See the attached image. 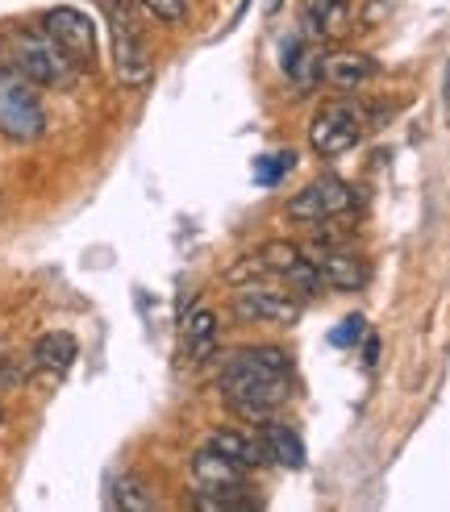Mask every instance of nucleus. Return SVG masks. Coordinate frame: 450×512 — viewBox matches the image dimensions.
Returning <instances> with one entry per match:
<instances>
[{
    "instance_id": "5701e85b",
    "label": "nucleus",
    "mask_w": 450,
    "mask_h": 512,
    "mask_svg": "<svg viewBox=\"0 0 450 512\" xmlns=\"http://www.w3.org/2000/svg\"><path fill=\"white\" fill-rule=\"evenodd\" d=\"M388 5H392V0H371V5L363 9V30H371V25L388 13Z\"/></svg>"
},
{
    "instance_id": "39448f33",
    "label": "nucleus",
    "mask_w": 450,
    "mask_h": 512,
    "mask_svg": "<svg viewBox=\"0 0 450 512\" xmlns=\"http://www.w3.org/2000/svg\"><path fill=\"white\" fill-rule=\"evenodd\" d=\"M367 130H371L367 113L359 105L338 100V105L317 109V117L309 121V146L317 150L321 159H338V155H346V150H355Z\"/></svg>"
},
{
    "instance_id": "423d86ee",
    "label": "nucleus",
    "mask_w": 450,
    "mask_h": 512,
    "mask_svg": "<svg viewBox=\"0 0 450 512\" xmlns=\"http://www.w3.org/2000/svg\"><path fill=\"white\" fill-rule=\"evenodd\" d=\"M355 209V188L342 175H317L288 200V221L296 225H330Z\"/></svg>"
},
{
    "instance_id": "aec40b11",
    "label": "nucleus",
    "mask_w": 450,
    "mask_h": 512,
    "mask_svg": "<svg viewBox=\"0 0 450 512\" xmlns=\"http://www.w3.org/2000/svg\"><path fill=\"white\" fill-rule=\"evenodd\" d=\"M292 167H296V155H292V150H280V155H263V159H255V184L275 188Z\"/></svg>"
},
{
    "instance_id": "f3484780",
    "label": "nucleus",
    "mask_w": 450,
    "mask_h": 512,
    "mask_svg": "<svg viewBox=\"0 0 450 512\" xmlns=\"http://www.w3.org/2000/svg\"><path fill=\"white\" fill-rule=\"evenodd\" d=\"M117 508H130V512H146L155 508V496L146 492V483L138 475H117L113 479V496H109Z\"/></svg>"
},
{
    "instance_id": "9d476101",
    "label": "nucleus",
    "mask_w": 450,
    "mask_h": 512,
    "mask_svg": "<svg viewBox=\"0 0 450 512\" xmlns=\"http://www.w3.org/2000/svg\"><path fill=\"white\" fill-rule=\"evenodd\" d=\"M192 479L200 492H246V467L230 463V458L209 446L192 454Z\"/></svg>"
},
{
    "instance_id": "dca6fc26",
    "label": "nucleus",
    "mask_w": 450,
    "mask_h": 512,
    "mask_svg": "<svg viewBox=\"0 0 450 512\" xmlns=\"http://www.w3.org/2000/svg\"><path fill=\"white\" fill-rule=\"evenodd\" d=\"M217 334H221V329H217V313L209 309V304H200V309L188 313V321H184V346L192 354V363H205V358L213 354Z\"/></svg>"
},
{
    "instance_id": "f8f14e48",
    "label": "nucleus",
    "mask_w": 450,
    "mask_h": 512,
    "mask_svg": "<svg viewBox=\"0 0 450 512\" xmlns=\"http://www.w3.org/2000/svg\"><path fill=\"white\" fill-rule=\"evenodd\" d=\"M259 442H263V450H267L271 463H280V467H288V471H300V467H305V442H300V433H296L288 421L267 417V421H263V433H259Z\"/></svg>"
},
{
    "instance_id": "1a4fd4ad",
    "label": "nucleus",
    "mask_w": 450,
    "mask_h": 512,
    "mask_svg": "<svg viewBox=\"0 0 450 512\" xmlns=\"http://www.w3.org/2000/svg\"><path fill=\"white\" fill-rule=\"evenodd\" d=\"M305 254H309V263L317 267L321 284L330 288V292H359L367 284V263L359 259L355 250H342L334 242H321V246H313Z\"/></svg>"
},
{
    "instance_id": "f03ea898",
    "label": "nucleus",
    "mask_w": 450,
    "mask_h": 512,
    "mask_svg": "<svg viewBox=\"0 0 450 512\" xmlns=\"http://www.w3.org/2000/svg\"><path fill=\"white\" fill-rule=\"evenodd\" d=\"M46 134V109L38 84L17 67H0V138L38 142Z\"/></svg>"
},
{
    "instance_id": "412c9836",
    "label": "nucleus",
    "mask_w": 450,
    "mask_h": 512,
    "mask_svg": "<svg viewBox=\"0 0 450 512\" xmlns=\"http://www.w3.org/2000/svg\"><path fill=\"white\" fill-rule=\"evenodd\" d=\"M138 5L163 25H175V21L188 17V0H138Z\"/></svg>"
},
{
    "instance_id": "4be33fe9",
    "label": "nucleus",
    "mask_w": 450,
    "mask_h": 512,
    "mask_svg": "<svg viewBox=\"0 0 450 512\" xmlns=\"http://www.w3.org/2000/svg\"><path fill=\"white\" fill-rule=\"evenodd\" d=\"M363 338H367V321H363V317H346V321L334 329V334H330L334 346H359Z\"/></svg>"
},
{
    "instance_id": "6ab92c4d",
    "label": "nucleus",
    "mask_w": 450,
    "mask_h": 512,
    "mask_svg": "<svg viewBox=\"0 0 450 512\" xmlns=\"http://www.w3.org/2000/svg\"><path fill=\"white\" fill-rule=\"evenodd\" d=\"M192 508H205V512H250V508H259V500L246 496V492H200V496H192Z\"/></svg>"
},
{
    "instance_id": "4468645a",
    "label": "nucleus",
    "mask_w": 450,
    "mask_h": 512,
    "mask_svg": "<svg viewBox=\"0 0 450 512\" xmlns=\"http://www.w3.org/2000/svg\"><path fill=\"white\" fill-rule=\"evenodd\" d=\"M209 450H217V454H225L230 463H238V467H267L271 458H267V450H263V442L259 438H250V433H238V429H217V433H209V442H205Z\"/></svg>"
},
{
    "instance_id": "a211bd4d",
    "label": "nucleus",
    "mask_w": 450,
    "mask_h": 512,
    "mask_svg": "<svg viewBox=\"0 0 450 512\" xmlns=\"http://www.w3.org/2000/svg\"><path fill=\"white\" fill-rule=\"evenodd\" d=\"M259 259L267 263V271L271 275H288L300 259H305V250H300L296 242H284V238H275V242H263V250H259Z\"/></svg>"
},
{
    "instance_id": "9b49d317",
    "label": "nucleus",
    "mask_w": 450,
    "mask_h": 512,
    "mask_svg": "<svg viewBox=\"0 0 450 512\" xmlns=\"http://www.w3.org/2000/svg\"><path fill=\"white\" fill-rule=\"evenodd\" d=\"M375 75H380V63L371 55H363V50H338V55H325L321 80L342 88V92H359L363 84L375 80Z\"/></svg>"
},
{
    "instance_id": "f257e3e1",
    "label": "nucleus",
    "mask_w": 450,
    "mask_h": 512,
    "mask_svg": "<svg viewBox=\"0 0 450 512\" xmlns=\"http://www.w3.org/2000/svg\"><path fill=\"white\" fill-rule=\"evenodd\" d=\"M292 388V358L280 346H250L238 350L217 375V392L246 421H267L288 400Z\"/></svg>"
},
{
    "instance_id": "b1692460",
    "label": "nucleus",
    "mask_w": 450,
    "mask_h": 512,
    "mask_svg": "<svg viewBox=\"0 0 450 512\" xmlns=\"http://www.w3.org/2000/svg\"><path fill=\"white\" fill-rule=\"evenodd\" d=\"M0 425H5V408H0Z\"/></svg>"
},
{
    "instance_id": "20e7f679",
    "label": "nucleus",
    "mask_w": 450,
    "mask_h": 512,
    "mask_svg": "<svg viewBox=\"0 0 450 512\" xmlns=\"http://www.w3.org/2000/svg\"><path fill=\"white\" fill-rule=\"evenodd\" d=\"M109 17V38H113V71L125 88H142L150 80V46L146 34L125 0H105Z\"/></svg>"
},
{
    "instance_id": "ddd939ff",
    "label": "nucleus",
    "mask_w": 450,
    "mask_h": 512,
    "mask_svg": "<svg viewBox=\"0 0 450 512\" xmlns=\"http://www.w3.org/2000/svg\"><path fill=\"white\" fill-rule=\"evenodd\" d=\"M350 21H355V9H350V0H309L305 9V34L309 38H342L350 30Z\"/></svg>"
},
{
    "instance_id": "2eb2a0df",
    "label": "nucleus",
    "mask_w": 450,
    "mask_h": 512,
    "mask_svg": "<svg viewBox=\"0 0 450 512\" xmlns=\"http://www.w3.org/2000/svg\"><path fill=\"white\" fill-rule=\"evenodd\" d=\"M75 358H80V342H75L67 329H50V334H42L34 342V363L46 367V371H55V375L71 371Z\"/></svg>"
},
{
    "instance_id": "0eeeda50",
    "label": "nucleus",
    "mask_w": 450,
    "mask_h": 512,
    "mask_svg": "<svg viewBox=\"0 0 450 512\" xmlns=\"http://www.w3.org/2000/svg\"><path fill=\"white\" fill-rule=\"evenodd\" d=\"M234 317L250 325H296L300 300L292 292L267 288V284H242L234 292Z\"/></svg>"
},
{
    "instance_id": "6e6552de",
    "label": "nucleus",
    "mask_w": 450,
    "mask_h": 512,
    "mask_svg": "<svg viewBox=\"0 0 450 512\" xmlns=\"http://www.w3.org/2000/svg\"><path fill=\"white\" fill-rule=\"evenodd\" d=\"M42 30L55 38L80 67H92V59H96V25H92V17L84 9H75V5L46 9L42 13Z\"/></svg>"
},
{
    "instance_id": "7ed1b4c3",
    "label": "nucleus",
    "mask_w": 450,
    "mask_h": 512,
    "mask_svg": "<svg viewBox=\"0 0 450 512\" xmlns=\"http://www.w3.org/2000/svg\"><path fill=\"white\" fill-rule=\"evenodd\" d=\"M13 67L30 75L38 88H67L75 80V63L46 30H17L13 34Z\"/></svg>"
}]
</instances>
